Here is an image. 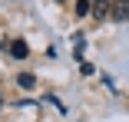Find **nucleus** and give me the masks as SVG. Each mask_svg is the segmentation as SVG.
Wrapping results in <instances>:
<instances>
[{
	"label": "nucleus",
	"mask_w": 129,
	"mask_h": 122,
	"mask_svg": "<svg viewBox=\"0 0 129 122\" xmlns=\"http://www.w3.org/2000/svg\"><path fill=\"white\" fill-rule=\"evenodd\" d=\"M113 17L129 23V0H113Z\"/></svg>",
	"instance_id": "nucleus-1"
},
{
	"label": "nucleus",
	"mask_w": 129,
	"mask_h": 122,
	"mask_svg": "<svg viewBox=\"0 0 129 122\" xmlns=\"http://www.w3.org/2000/svg\"><path fill=\"white\" fill-rule=\"evenodd\" d=\"M10 53H13L17 59H27L30 50H27V43H23V40H13V43H10Z\"/></svg>",
	"instance_id": "nucleus-2"
},
{
	"label": "nucleus",
	"mask_w": 129,
	"mask_h": 122,
	"mask_svg": "<svg viewBox=\"0 0 129 122\" xmlns=\"http://www.w3.org/2000/svg\"><path fill=\"white\" fill-rule=\"evenodd\" d=\"M17 83H20L23 89H33V83H37V79L30 76V73H20V76H17Z\"/></svg>",
	"instance_id": "nucleus-3"
},
{
	"label": "nucleus",
	"mask_w": 129,
	"mask_h": 122,
	"mask_svg": "<svg viewBox=\"0 0 129 122\" xmlns=\"http://www.w3.org/2000/svg\"><path fill=\"white\" fill-rule=\"evenodd\" d=\"M89 13V0H80V4H76V17H86Z\"/></svg>",
	"instance_id": "nucleus-4"
},
{
	"label": "nucleus",
	"mask_w": 129,
	"mask_h": 122,
	"mask_svg": "<svg viewBox=\"0 0 129 122\" xmlns=\"http://www.w3.org/2000/svg\"><path fill=\"white\" fill-rule=\"evenodd\" d=\"M0 106H4V99H0Z\"/></svg>",
	"instance_id": "nucleus-5"
}]
</instances>
